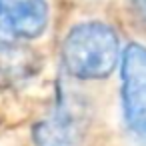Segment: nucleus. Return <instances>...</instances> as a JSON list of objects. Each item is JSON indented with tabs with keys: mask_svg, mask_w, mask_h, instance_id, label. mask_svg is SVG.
<instances>
[{
	"mask_svg": "<svg viewBox=\"0 0 146 146\" xmlns=\"http://www.w3.org/2000/svg\"><path fill=\"white\" fill-rule=\"evenodd\" d=\"M34 138L38 146H78L80 126L70 112L58 110L36 126Z\"/></svg>",
	"mask_w": 146,
	"mask_h": 146,
	"instance_id": "nucleus-4",
	"label": "nucleus"
},
{
	"mask_svg": "<svg viewBox=\"0 0 146 146\" xmlns=\"http://www.w3.org/2000/svg\"><path fill=\"white\" fill-rule=\"evenodd\" d=\"M118 34L104 22L74 26L62 44V62L68 74L78 80H102L118 64Z\"/></svg>",
	"mask_w": 146,
	"mask_h": 146,
	"instance_id": "nucleus-1",
	"label": "nucleus"
},
{
	"mask_svg": "<svg viewBox=\"0 0 146 146\" xmlns=\"http://www.w3.org/2000/svg\"><path fill=\"white\" fill-rule=\"evenodd\" d=\"M48 16L46 0H0V42L40 36Z\"/></svg>",
	"mask_w": 146,
	"mask_h": 146,
	"instance_id": "nucleus-3",
	"label": "nucleus"
},
{
	"mask_svg": "<svg viewBox=\"0 0 146 146\" xmlns=\"http://www.w3.org/2000/svg\"><path fill=\"white\" fill-rule=\"evenodd\" d=\"M122 110L134 134L146 140V48L128 44L122 54Z\"/></svg>",
	"mask_w": 146,
	"mask_h": 146,
	"instance_id": "nucleus-2",
	"label": "nucleus"
},
{
	"mask_svg": "<svg viewBox=\"0 0 146 146\" xmlns=\"http://www.w3.org/2000/svg\"><path fill=\"white\" fill-rule=\"evenodd\" d=\"M126 2L134 22L146 30V0H126Z\"/></svg>",
	"mask_w": 146,
	"mask_h": 146,
	"instance_id": "nucleus-5",
	"label": "nucleus"
}]
</instances>
